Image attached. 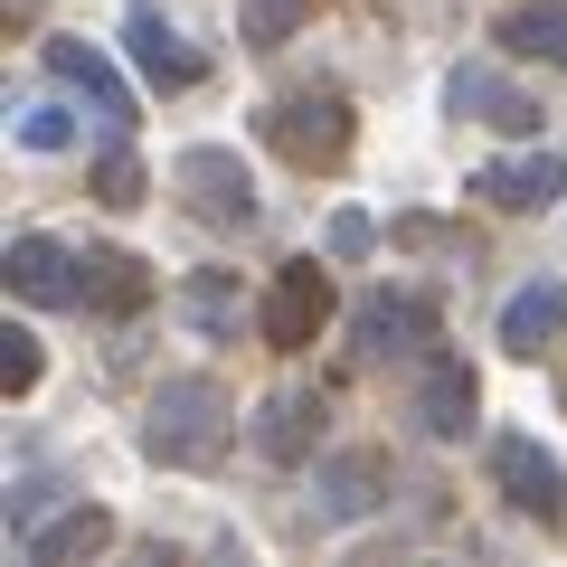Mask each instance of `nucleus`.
<instances>
[{"mask_svg":"<svg viewBox=\"0 0 567 567\" xmlns=\"http://www.w3.org/2000/svg\"><path fill=\"white\" fill-rule=\"evenodd\" d=\"M123 58H133L142 85H162V95H189V85L208 76V58L181 39V20H171L162 0H133V10H123Z\"/></svg>","mask_w":567,"mask_h":567,"instance_id":"obj_6","label":"nucleus"},{"mask_svg":"<svg viewBox=\"0 0 567 567\" xmlns=\"http://www.w3.org/2000/svg\"><path fill=\"white\" fill-rule=\"evenodd\" d=\"M492 39L511 48V58H539L567 76V0H520V10H502V29Z\"/></svg>","mask_w":567,"mask_h":567,"instance_id":"obj_18","label":"nucleus"},{"mask_svg":"<svg viewBox=\"0 0 567 567\" xmlns=\"http://www.w3.org/2000/svg\"><path fill=\"white\" fill-rule=\"evenodd\" d=\"M341 312V293H331V275L312 256H293V265H275V284H265V303H256V331H265V350H303V341H322V322Z\"/></svg>","mask_w":567,"mask_h":567,"instance_id":"obj_4","label":"nucleus"},{"mask_svg":"<svg viewBox=\"0 0 567 567\" xmlns=\"http://www.w3.org/2000/svg\"><path fill=\"white\" fill-rule=\"evenodd\" d=\"M10 10H39V0H10Z\"/></svg>","mask_w":567,"mask_h":567,"instance_id":"obj_25","label":"nucleus"},{"mask_svg":"<svg viewBox=\"0 0 567 567\" xmlns=\"http://www.w3.org/2000/svg\"><path fill=\"white\" fill-rule=\"evenodd\" d=\"M425 341H435V303H425L416 284H379V293H360V303H350V360H360V369L416 360Z\"/></svg>","mask_w":567,"mask_h":567,"instance_id":"obj_3","label":"nucleus"},{"mask_svg":"<svg viewBox=\"0 0 567 567\" xmlns=\"http://www.w3.org/2000/svg\"><path fill=\"white\" fill-rule=\"evenodd\" d=\"M227 435H237V398L218 379H162L152 406H142V454L152 464H218Z\"/></svg>","mask_w":567,"mask_h":567,"instance_id":"obj_1","label":"nucleus"},{"mask_svg":"<svg viewBox=\"0 0 567 567\" xmlns=\"http://www.w3.org/2000/svg\"><path fill=\"white\" fill-rule=\"evenodd\" d=\"M473 189H483L492 208H548L567 189V162L558 152H520V162H483L473 171Z\"/></svg>","mask_w":567,"mask_h":567,"instance_id":"obj_17","label":"nucleus"},{"mask_svg":"<svg viewBox=\"0 0 567 567\" xmlns=\"http://www.w3.org/2000/svg\"><path fill=\"white\" fill-rule=\"evenodd\" d=\"M558 331H567V284H558V275L520 284V293L502 303V350H520V360H539Z\"/></svg>","mask_w":567,"mask_h":567,"instance_id":"obj_16","label":"nucleus"},{"mask_svg":"<svg viewBox=\"0 0 567 567\" xmlns=\"http://www.w3.org/2000/svg\"><path fill=\"white\" fill-rule=\"evenodd\" d=\"M256 133L275 142L293 171H341V162H350V133H360V114H350V95H331V85H322V95L303 85V95H275V104H265Z\"/></svg>","mask_w":567,"mask_h":567,"instance_id":"obj_2","label":"nucleus"},{"mask_svg":"<svg viewBox=\"0 0 567 567\" xmlns=\"http://www.w3.org/2000/svg\"><path fill=\"white\" fill-rule=\"evenodd\" d=\"M0 388H10V398L39 388V331H10V341H0Z\"/></svg>","mask_w":567,"mask_h":567,"instance_id":"obj_23","label":"nucleus"},{"mask_svg":"<svg viewBox=\"0 0 567 567\" xmlns=\"http://www.w3.org/2000/svg\"><path fill=\"white\" fill-rule=\"evenodd\" d=\"M95 199L104 208H142V199H152V181H142L133 152H104V162H95Z\"/></svg>","mask_w":567,"mask_h":567,"instance_id":"obj_22","label":"nucleus"},{"mask_svg":"<svg viewBox=\"0 0 567 567\" xmlns=\"http://www.w3.org/2000/svg\"><path fill=\"white\" fill-rule=\"evenodd\" d=\"M39 58H48V76H58L66 95H85V104H95V123H104V133H133V85H123V76H114V66H104L85 39H48Z\"/></svg>","mask_w":567,"mask_h":567,"instance_id":"obj_11","label":"nucleus"},{"mask_svg":"<svg viewBox=\"0 0 567 567\" xmlns=\"http://www.w3.org/2000/svg\"><path fill=\"white\" fill-rule=\"evenodd\" d=\"M492 483H502V502L529 511V520H558L567 511V473H558V454H548L539 435H502V445H492Z\"/></svg>","mask_w":567,"mask_h":567,"instance_id":"obj_8","label":"nucleus"},{"mask_svg":"<svg viewBox=\"0 0 567 567\" xmlns=\"http://www.w3.org/2000/svg\"><path fill=\"white\" fill-rule=\"evenodd\" d=\"M445 114L492 123V133H539V95H520V85H511L502 66H483V58L445 76Z\"/></svg>","mask_w":567,"mask_h":567,"instance_id":"obj_10","label":"nucleus"},{"mask_svg":"<svg viewBox=\"0 0 567 567\" xmlns=\"http://www.w3.org/2000/svg\"><path fill=\"white\" fill-rule=\"evenodd\" d=\"M10 142H20V152H66V142H76V114H66V104H20Z\"/></svg>","mask_w":567,"mask_h":567,"instance_id":"obj_21","label":"nucleus"},{"mask_svg":"<svg viewBox=\"0 0 567 567\" xmlns=\"http://www.w3.org/2000/svg\"><path fill=\"white\" fill-rule=\"evenodd\" d=\"M171 189H181L208 227H256V181H246V162L227 142H189L181 162H171Z\"/></svg>","mask_w":567,"mask_h":567,"instance_id":"obj_5","label":"nucleus"},{"mask_svg":"<svg viewBox=\"0 0 567 567\" xmlns=\"http://www.w3.org/2000/svg\"><path fill=\"white\" fill-rule=\"evenodd\" d=\"M369 237H379L369 208H341V218H331V256H369Z\"/></svg>","mask_w":567,"mask_h":567,"instance_id":"obj_24","label":"nucleus"},{"mask_svg":"<svg viewBox=\"0 0 567 567\" xmlns=\"http://www.w3.org/2000/svg\"><path fill=\"white\" fill-rule=\"evenodd\" d=\"M473 406H483L473 369L454 360V350H425L416 379H406V425H416L425 445H454V435H473Z\"/></svg>","mask_w":567,"mask_h":567,"instance_id":"obj_7","label":"nucleus"},{"mask_svg":"<svg viewBox=\"0 0 567 567\" xmlns=\"http://www.w3.org/2000/svg\"><path fill=\"white\" fill-rule=\"evenodd\" d=\"M76 303L85 312H142V303H152L142 256H123V246H85V256H76Z\"/></svg>","mask_w":567,"mask_h":567,"instance_id":"obj_13","label":"nucleus"},{"mask_svg":"<svg viewBox=\"0 0 567 567\" xmlns=\"http://www.w3.org/2000/svg\"><path fill=\"white\" fill-rule=\"evenodd\" d=\"M181 312L208 331V341H237V322H246V293L218 275V265H208V275H189V284H181Z\"/></svg>","mask_w":567,"mask_h":567,"instance_id":"obj_19","label":"nucleus"},{"mask_svg":"<svg viewBox=\"0 0 567 567\" xmlns=\"http://www.w3.org/2000/svg\"><path fill=\"white\" fill-rule=\"evenodd\" d=\"M10 293L20 303H76V256L58 237H39V227H20L10 237Z\"/></svg>","mask_w":567,"mask_h":567,"instance_id":"obj_15","label":"nucleus"},{"mask_svg":"<svg viewBox=\"0 0 567 567\" xmlns=\"http://www.w3.org/2000/svg\"><path fill=\"white\" fill-rule=\"evenodd\" d=\"M303 10L312 0H237V29H246V48H284L303 29Z\"/></svg>","mask_w":567,"mask_h":567,"instance_id":"obj_20","label":"nucleus"},{"mask_svg":"<svg viewBox=\"0 0 567 567\" xmlns=\"http://www.w3.org/2000/svg\"><path fill=\"white\" fill-rule=\"evenodd\" d=\"M29 567H76V558H104L114 548V511L104 502H76V511H58L48 529H29Z\"/></svg>","mask_w":567,"mask_h":567,"instance_id":"obj_14","label":"nucleus"},{"mask_svg":"<svg viewBox=\"0 0 567 567\" xmlns=\"http://www.w3.org/2000/svg\"><path fill=\"white\" fill-rule=\"evenodd\" d=\"M388 502V454L379 445H341L312 464V511L322 520H369V511Z\"/></svg>","mask_w":567,"mask_h":567,"instance_id":"obj_9","label":"nucleus"},{"mask_svg":"<svg viewBox=\"0 0 567 567\" xmlns=\"http://www.w3.org/2000/svg\"><path fill=\"white\" fill-rule=\"evenodd\" d=\"M312 445H322V398H312V388H275V398L256 406V454L265 464H303Z\"/></svg>","mask_w":567,"mask_h":567,"instance_id":"obj_12","label":"nucleus"}]
</instances>
